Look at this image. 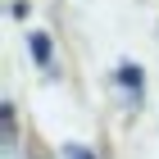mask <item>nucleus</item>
Segmentation results:
<instances>
[{
	"mask_svg": "<svg viewBox=\"0 0 159 159\" xmlns=\"http://www.w3.org/2000/svg\"><path fill=\"white\" fill-rule=\"evenodd\" d=\"M32 55H37V59H46V55H50V46H46V37H41V32L32 37Z\"/></svg>",
	"mask_w": 159,
	"mask_h": 159,
	"instance_id": "nucleus-1",
	"label": "nucleus"
}]
</instances>
